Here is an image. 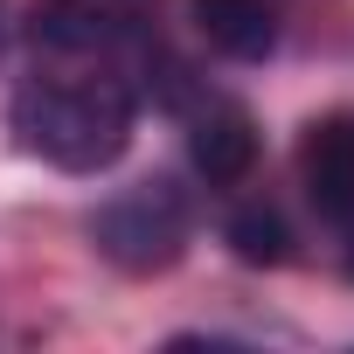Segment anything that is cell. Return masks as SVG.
Masks as SVG:
<instances>
[{
    "label": "cell",
    "mask_w": 354,
    "mask_h": 354,
    "mask_svg": "<svg viewBox=\"0 0 354 354\" xmlns=\"http://www.w3.org/2000/svg\"><path fill=\"white\" fill-rule=\"evenodd\" d=\"M111 35L97 0H35V42L42 49H63V56H84Z\"/></svg>",
    "instance_id": "obj_6"
},
{
    "label": "cell",
    "mask_w": 354,
    "mask_h": 354,
    "mask_svg": "<svg viewBox=\"0 0 354 354\" xmlns=\"http://www.w3.org/2000/svg\"><path fill=\"white\" fill-rule=\"evenodd\" d=\"M188 188L181 181H139V188H118L97 216H91V243L118 264V271H132V278H153V271H167L174 257L188 250Z\"/></svg>",
    "instance_id": "obj_2"
},
{
    "label": "cell",
    "mask_w": 354,
    "mask_h": 354,
    "mask_svg": "<svg viewBox=\"0 0 354 354\" xmlns=\"http://www.w3.org/2000/svg\"><path fill=\"white\" fill-rule=\"evenodd\" d=\"M188 160H195L202 181L236 188L243 174L257 167V125H250V111H243V104H209V111H195V125H188Z\"/></svg>",
    "instance_id": "obj_4"
},
{
    "label": "cell",
    "mask_w": 354,
    "mask_h": 354,
    "mask_svg": "<svg viewBox=\"0 0 354 354\" xmlns=\"http://www.w3.org/2000/svg\"><path fill=\"white\" fill-rule=\"evenodd\" d=\"M223 236H230V250H236L243 264H257V271H271V264L292 257V230H285L278 209H236Z\"/></svg>",
    "instance_id": "obj_7"
},
{
    "label": "cell",
    "mask_w": 354,
    "mask_h": 354,
    "mask_svg": "<svg viewBox=\"0 0 354 354\" xmlns=\"http://www.w3.org/2000/svg\"><path fill=\"white\" fill-rule=\"evenodd\" d=\"M195 28L230 63H264L278 49V8L271 0H195Z\"/></svg>",
    "instance_id": "obj_5"
},
{
    "label": "cell",
    "mask_w": 354,
    "mask_h": 354,
    "mask_svg": "<svg viewBox=\"0 0 354 354\" xmlns=\"http://www.w3.org/2000/svg\"><path fill=\"white\" fill-rule=\"evenodd\" d=\"M299 181L326 223H354V111H326L299 139Z\"/></svg>",
    "instance_id": "obj_3"
},
{
    "label": "cell",
    "mask_w": 354,
    "mask_h": 354,
    "mask_svg": "<svg viewBox=\"0 0 354 354\" xmlns=\"http://www.w3.org/2000/svg\"><path fill=\"white\" fill-rule=\"evenodd\" d=\"M15 139L63 174H104L132 146V91L118 77H28L15 91Z\"/></svg>",
    "instance_id": "obj_1"
}]
</instances>
